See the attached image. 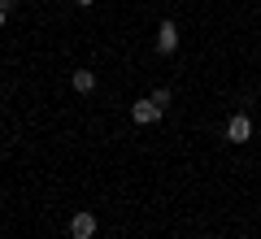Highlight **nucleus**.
<instances>
[{
	"instance_id": "obj_3",
	"label": "nucleus",
	"mask_w": 261,
	"mask_h": 239,
	"mask_svg": "<svg viewBox=\"0 0 261 239\" xmlns=\"http://www.w3.org/2000/svg\"><path fill=\"white\" fill-rule=\"evenodd\" d=\"M161 113H166V109H157L152 100H135V104H130V118L140 122V126H152V122H161Z\"/></svg>"
},
{
	"instance_id": "obj_8",
	"label": "nucleus",
	"mask_w": 261,
	"mask_h": 239,
	"mask_svg": "<svg viewBox=\"0 0 261 239\" xmlns=\"http://www.w3.org/2000/svg\"><path fill=\"white\" fill-rule=\"evenodd\" d=\"M74 5H79V9H87V5H96V0H74Z\"/></svg>"
},
{
	"instance_id": "obj_1",
	"label": "nucleus",
	"mask_w": 261,
	"mask_h": 239,
	"mask_svg": "<svg viewBox=\"0 0 261 239\" xmlns=\"http://www.w3.org/2000/svg\"><path fill=\"white\" fill-rule=\"evenodd\" d=\"M96 226H100V222H96L92 209H79L74 218H70V235L74 239H96Z\"/></svg>"
},
{
	"instance_id": "obj_5",
	"label": "nucleus",
	"mask_w": 261,
	"mask_h": 239,
	"mask_svg": "<svg viewBox=\"0 0 261 239\" xmlns=\"http://www.w3.org/2000/svg\"><path fill=\"white\" fill-rule=\"evenodd\" d=\"M70 87H74L79 96H92L96 92V70H74L70 74Z\"/></svg>"
},
{
	"instance_id": "obj_2",
	"label": "nucleus",
	"mask_w": 261,
	"mask_h": 239,
	"mask_svg": "<svg viewBox=\"0 0 261 239\" xmlns=\"http://www.w3.org/2000/svg\"><path fill=\"white\" fill-rule=\"evenodd\" d=\"M252 139V122L244 118V113H235L231 122H226V144H248Z\"/></svg>"
},
{
	"instance_id": "obj_7",
	"label": "nucleus",
	"mask_w": 261,
	"mask_h": 239,
	"mask_svg": "<svg viewBox=\"0 0 261 239\" xmlns=\"http://www.w3.org/2000/svg\"><path fill=\"white\" fill-rule=\"evenodd\" d=\"M13 5H18V0H0V9H5V13H13Z\"/></svg>"
},
{
	"instance_id": "obj_4",
	"label": "nucleus",
	"mask_w": 261,
	"mask_h": 239,
	"mask_svg": "<svg viewBox=\"0 0 261 239\" xmlns=\"http://www.w3.org/2000/svg\"><path fill=\"white\" fill-rule=\"evenodd\" d=\"M157 52H178V26H174V22H161V26H157Z\"/></svg>"
},
{
	"instance_id": "obj_9",
	"label": "nucleus",
	"mask_w": 261,
	"mask_h": 239,
	"mask_svg": "<svg viewBox=\"0 0 261 239\" xmlns=\"http://www.w3.org/2000/svg\"><path fill=\"white\" fill-rule=\"evenodd\" d=\"M5 22H9V13H5V9H0V26H5Z\"/></svg>"
},
{
	"instance_id": "obj_6",
	"label": "nucleus",
	"mask_w": 261,
	"mask_h": 239,
	"mask_svg": "<svg viewBox=\"0 0 261 239\" xmlns=\"http://www.w3.org/2000/svg\"><path fill=\"white\" fill-rule=\"evenodd\" d=\"M148 100H152V104H157V109H170V87H157V92H152V96H148Z\"/></svg>"
}]
</instances>
